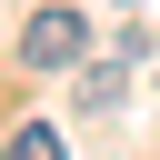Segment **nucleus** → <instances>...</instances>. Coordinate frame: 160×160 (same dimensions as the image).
Segmentation results:
<instances>
[{
  "label": "nucleus",
  "mask_w": 160,
  "mask_h": 160,
  "mask_svg": "<svg viewBox=\"0 0 160 160\" xmlns=\"http://www.w3.org/2000/svg\"><path fill=\"white\" fill-rule=\"evenodd\" d=\"M20 50H30V70H70V60L90 50V30H80V10H40V20L20 30Z\"/></svg>",
  "instance_id": "nucleus-1"
},
{
  "label": "nucleus",
  "mask_w": 160,
  "mask_h": 160,
  "mask_svg": "<svg viewBox=\"0 0 160 160\" xmlns=\"http://www.w3.org/2000/svg\"><path fill=\"white\" fill-rule=\"evenodd\" d=\"M130 50H140V40H130ZM130 50H120V60H90V80H80V100H90V110H110V100H120V80H130Z\"/></svg>",
  "instance_id": "nucleus-2"
},
{
  "label": "nucleus",
  "mask_w": 160,
  "mask_h": 160,
  "mask_svg": "<svg viewBox=\"0 0 160 160\" xmlns=\"http://www.w3.org/2000/svg\"><path fill=\"white\" fill-rule=\"evenodd\" d=\"M10 160H70V150H60V130H50V120H30V130L10 140Z\"/></svg>",
  "instance_id": "nucleus-3"
},
{
  "label": "nucleus",
  "mask_w": 160,
  "mask_h": 160,
  "mask_svg": "<svg viewBox=\"0 0 160 160\" xmlns=\"http://www.w3.org/2000/svg\"><path fill=\"white\" fill-rule=\"evenodd\" d=\"M120 10H140V0H120Z\"/></svg>",
  "instance_id": "nucleus-4"
},
{
  "label": "nucleus",
  "mask_w": 160,
  "mask_h": 160,
  "mask_svg": "<svg viewBox=\"0 0 160 160\" xmlns=\"http://www.w3.org/2000/svg\"><path fill=\"white\" fill-rule=\"evenodd\" d=\"M0 160H10V150H0Z\"/></svg>",
  "instance_id": "nucleus-5"
}]
</instances>
